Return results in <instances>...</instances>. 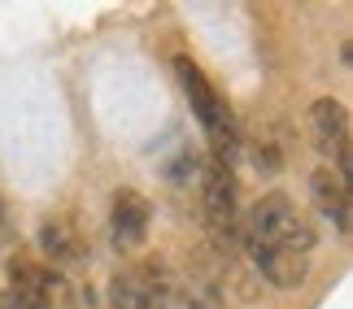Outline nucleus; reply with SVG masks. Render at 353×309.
I'll return each mask as SVG.
<instances>
[{
	"mask_svg": "<svg viewBox=\"0 0 353 309\" xmlns=\"http://www.w3.org/2000/svg\"><path fill=\"white\" fill-rule=\"evenodd\" d=\"M244 244H249V253L253 248H283V253H301V257H310L314 231H310V222L292 209L288 196L270 192V196H262L249 213H244Z\"/></svg>",
	"mask_w": 353,
	"mask_h": 309,
	"instance_id": "nucleus-1",
	"label": "nucleus"
},
{
	"mask_svg": "<svg viewBox=\"0 0 353 309\" xmlns=\"http://www.w3.org/2000/svg\"><path fill=\"white\" fill-rule=\"evenodd\" d=\"M110 305L114 309H170V275L157 262L131 266V270H122L114 279Z\"/></svg>",
	"mask_w": 353,
	"mask_h": 309,
	"instance_id": "nucleus-2",
	"label": "nucleus"
},
{
	"mask_svg": "<svg viewBox=\"0 0 353 309\" xmlns=\"http://www.w3.org/2000/svg\"><path fill=\"white\" fill-rule=\"evenodd\" d=\"M201 205H205V222L219 239H232L240 231V213H236V179L232 166L210 157V166L201 170Z\"/></svg>",
	"mask_w": 353,
	"mask_h": 309,
	"instance_id": "nucleus-3",
	"label": "nucleus"
},
{
	"mask_svg": "<svg viewBox=\"0 0 353 309\" xmlns=\"http://www.w3.org/2000/svg\"><path fill=\"white\" fill-rule=\"evenodd\" d=\"M61 297V279L31 257L9 262V305L13 309H52Z\"/></svg>",
	"mask_w": 353,
	"mask_h": 309,
	"instance_id": "nucleus-4",
	"label": "nucleus"
},
{
	"mask_svg": "<svg viewBox=\"0 0 353 309\" xmlns=\"http://www.w3.org/2000/svg\"><path fill=\"white\" fill-rule=\"evenodd\" d=\"M310 122H314V140L323 153H336V174H349V114L341 100L323 96L314 100V109H310Z\"/></svg>",
	"mask_w": 353,
	"mask_h": 309,
	"instance_id": "nucleus-5",
	"label": "nucleus"
},
{
	"mask_svg": "<svg viewBox=\"0 0 353 309\" xmlns=\"http://www.w3.org/2000/svg\"><path fill=\"white\" fill-rule=\"evenodd\" d=\"M148 200L135 192V187H118L114 192V205H110V235L118 248H140L144 235H148Z\"/></svg>",
	"mask_w": 353,
	"mask_h": 309,
	"instance_id": "nucleus-6",
	"label": "nucleus"
},
{
	"mask_svg": "<svg viewBox=\"0 0 353 309\" xmlns=\"http://www.w3.org/2000/svg\"><path fill=\"white\" fill-rule=\"evenodd\" d=\"M310 192H314V205L323 209V218H332L336 231H349V187H345L341 174L314 170V179H310Z\"/></svg>",
	"mask_w": 353,
	"mask_h": 309,
	"instance_id": "nucleus-7",
	"label": "nucleus"
},
{
	"mask_svg": "<svg viewBox=\"0 0 353 309\" xmlns=\"http://www.w3.org/2000/svg\"><path fill=\"white\" fill-rule=\"evenodd\" d=\"M39 248H44L52 262H79L83 257V244H79V235L65 222H48L44 231H39Z\"/></svg>",
	"mask_w": 353,
	"mask_h": 309,
	"instance_id": "nucleus-8",
	"label": "nucleus"
},
{
	"mask_svg": "<svg viewBox=\"0 0 353 309\" xmlns=\"http://www.w3.org/2000/svg\"><path fill=\"white\" fill-rule=\"evenodd\" d=\"M0 222H5V205H0Z\"/></svg>",
	"mask_w": 353,
	"mask_h": 309,
	"instance_id": "nucleus-9",
	"label": "nucleus"
}]
</instances>
